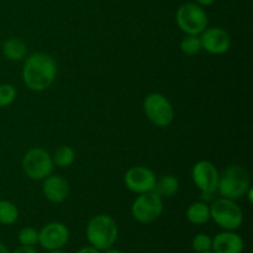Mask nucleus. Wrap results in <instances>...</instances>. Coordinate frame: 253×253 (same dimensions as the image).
<instances>
[{"label":"nucleus","instance_id":"f257e3e1","mask_svg":"<svg viewBox=\"0 0 253 253\" xmlns=\"http://www.w3.org/2000/svg\"><path fill=\"white\" fill-rule=\"evenodd\" d=\"M56 77L57 63L49 54L36 52L25 58L22 81L30 90H46L53 84Z\"/></svg>","mask_w":253,"mask_h":253},{"label":"nucleus","instance_id":"f03ea898","mask_svg":"<svg viewBox=\"0 0 253 253\" xmlns=\"http://www.w3.org/2000/svg\"><path fill=\"white\" fill-rule=\"evenodd\" d=\"M251 188V178L249 172L239 165H230L219 177L216 192L220 197L237 200L245 197Z\"/></svg>","mask_w":253,"mask_h":253},{"label":"nucleus","instance_id":"7ed1b4c3","mask_svg":"<svg viewBox=\"0 0 253 253\" xmlns=\"http://www.w3.org/2000/svg\"><path fill=\"white\" fill-rule=\"evenodd\" d=\"M86 239L96 250H109L118 240L119 230L115 220L105 214L94 216L86 226Z\"/></svg>","mask_w":253,"mask_h":253},{"label":"nucleus","instance_id":"20e7f679","mask_svg":"<svg viewBox=\"0 0 253 253\" xmlns=\"http://www.w3.org/2000/svg\"><path fill=\"white\" fill-rule=\"evenodd\" d=\"M210 207V219L227 231L239 229L244 222V211L235 200L220 197Z\"/></svg>","mask_w":253,"mask_h":253},{"label":"nucleus","instance_id":"39448f33","mask_svg":"<svg viewBox=\"0 0 253 253\" xmlns=\"http://www.w3.org/2000/svg\"><path fill=\"white\" fill-rule=\"evenodd\" d=\"M143 111L148 120L158 127H167L174 120V109L161 93H151L143 101Z\"/></svg>","mask_w":253,"mask_h":253},{"label":"nucleus","instance_id":"423d86ee","mask_svg":"<svg viewBox=\"0 0 253 253\" xmlns=\"http://www.w3.org/2000/svg\"><path fill=\"white\" fill-rule=\"evenodd\" d=\"M22 169L25 174L34 180H43L53 172L52 156L40 147L31 148L22 157Z\"/></svg>","mask_w":253,"mask_h":253},{"label":"nucleus","instance_id":"0eeeda50","mask_svg":"<svg viewBox=\"0 0 253 253\" xmlns=\"http://www.w3.org/2000/svg\"><path fill=\"white\" fill-rule=\"evenodd\" d=\"M177 25L185 35L199 36L208 27V15L203 6L193 2L183 4L175 15Z\"/></svg>","mask_w":253,"mask_h":253},{"label":"nucleus","instance_id":"6e6552de","mask_svg":"<svg viewBox=\"0 0 253 253\" xmlns=\"http://www.w3.org/2000/svg\"><path fill=\"white\" fill-rule=\"evenodd\" d=\"M163 212V198L153 192L138 194L131 207V215L141 224H150L157 220Z\"/></svg>","mask_w":253,"mask_h":253},{"label":"nucleus","instance_id":"1a4fd4ad","mask_svg":"<svg viewBox=\"0 0 253 253\" xmlns=\"http://www.w3.org/2000/svg\"><path fill=\"white\" fill-rule=\"evenodd\" d=\"M219 177V170L210 161H199L194 165L192 169L193 182L202 193V199L204 202L211 199L214 193L216 192Z\"/></svg>","mask_w":253,"mask_h":253},{"label":"nucleus","instance_id":"9d476101","mask_svg":"<svg viewBox=\"0 0 253 253\" xmlns=\"http://www.w3.org/2000/svg\"><path fill=\"white\" fill-rule=\"evenodd\" d=\"M125 187L135 194L153 192L157 182L155 172L145 166H135L131 167L124 177Z\"/></svg>","mask_w":253,"mask_h":253},{"label":"nucleus","instance_id":"9b49d317","mask_svg":"<svg viewBox=\"0 0 253 253\" xmlns=\"http://www.w3.org/2000/svg\"><path fill=\"white\" fill-rule=\"evenodd\" d=\"M199 37L202 49L211 54H224L231 47V36L221 27H207Z\"/></svg>","mask_w":253,"mask_h":253},{"label":"nucleus","instance_id":"f8f14e48","mask_svg":"<svg viewBox=\"0 0 253 253\" xmlns=\"http://www.w3.org/2000/svg\"><path fill=\"white\" fill-rule=\"evenodd\" d=\"M69 240V230L62 222H49L39 232V244L48 251L59 250Z\"/></svg>","mask_w":253,"mask_h":253},{"label":"nucleus","instance_id":"ddd939ff","mask_svg":"<svg viewBox=\"0 0 253 253\" xmlns=\"http://www.w3.org/2000/svg\"><path fill=\"white\" fill-rule=\"evenodd\" d=\"M42 193L48 202L61 204L68 198L69 184L62 175L49 174L42 183Z\"/></svg>","mask_w":253,"mask_h":253},{"label":"nucleus","instance_id":"4468645a","mask_svg":"<svg viewBox=\"0 0 253 253\" xmlns=\"http://www.w3.org/2000/svg\"><path fill=\"white\" fill-rule=\"evenodd\" d=\"M244 249V240L234 231L220 232L212 239L211 250L214 253H242Z\"/></svg>","mask_w":253,"mask_h":253},{"label":"nucleus","instance_id":"2eb2a0df","mask_svg":"<svg viewBox=\"0 0 253 253\" xmlns=\"http://www.w3.org/2000/svg\"><path fill=\"white\" fill-rule=\"evenodd\" d=\"M2 54L10 61H22L27 56V46L22 40L11 37L2 43Z\"/></svg>","mask_w":253,"mask_h":253},{"label":"nucleus","instance_id":"dca6fc26","mask_svg":"<svg viewBox=\"0 0 253 253\" xmlns=\"http://www.w3.org/2000/svg\"><path fill=\"white\" fill-rule=\"evenodd\" d=\"M187 219L193 225H204L210 220V207L205 202L193 203L187 210Z\"/></svg>","mask_w":253,"mask_h":253},{"label":"nucleus","instance_id":"f3484780","mask_svg":"<svg viewBox=\"0 0 253 253\" xmlns=\"http://www.w3.org/2000/svg\"><path fill=\"white\" fill-rule=\"evenodd\" d=\"M179 190V180L177 177L172 174L163 175L162 178L156 182L155 192L161 198H170L175 195Z\"/></svg>","mask_w":253,"mask_h":253},{"label":"nucleus","instance_id":"a211bd4d","mask_svg":"<svg viewBox=\"0 0 253 253\" xmlns=\"http://www.w3.org/2000/svg\"><path fill=\"white\" fill-rule=\"evenodd\" d=\"M53 165L58 168H68L76 161V151L71 146H61L52 156Z\"/></svg>","mask_w":253,"mask_h":253},{"label":"nucleus","instance_id":"6ab92c4d","mask_svg":"<svg viewBox=\"0 0 253 253\" xmlns=\"http://www.w3.org/2000/svg\"><path fill=\"white\" fill-rule=\"evenodd\" d=\"M19 219V210L14 203L0 199V224L12 225Z\"/></svg>","mask_w":253,"mask_h":253},{"label":"nucleus","instance_id":"aec40b11","mask_svg":"<svg viewBox=\"0 0 253 253\" xmlns=\"http://www.w3.org/2000/svg\"><path fill=\"white\" fill-rule=\"evenodd\" d=\"M180 51L187 56H195L202 51V42L198 35H187L180 41Z\"/></svg>","mask_w":253,"mask_h":253},{"label":"nucleus","instance_id":"412c9836","mask_svg":"<svg viewBox=\"0 0 253 253\" xmlns=\"http://www.w3.org/2000/svg\"><path fill=\"white\" fill-rule=\"evenodd\" d=\"M19 242L21 246L35 247L39 244V231L34 227H24L19 232Z\"/></svg>","mask_w":253,"mask_h":253},{"label":"nucleus","instance_id":"4be33fe9","mask_svg":"<svg viewBox=\"0 0 253 253\" xmlns=\"http://www.w3.org/2000/svg\"><path fill=\"white\" fill-rule=\"evenodd\" d=\"M16 89L11 84H0V108L11 105L16 99Z\"/></svg>","mask_w":253,"mask_h":253},{"label":"nucleus","instance_id":"5701e85b","mask_svg":"<svg viewBox=\"0 0 253 253\" xmlns=\"http://www.w3.org/2000/svg\"><path fill=\"white\" fill-rule=\"evenodd\" d=\"M192 245H193V249H194V251L198 253L211 251L212 239L207 234H198L197 236L193 239Z\"/></svg>","mask_w":253,"mask_h":253},{"label":"nucleus","instance_id":"b1692460","mask_svg":"<svg viewBox=\"0 0 253 253\" xmlns=\"http://www.w3.org/2000/svg\"><path fill=\"white\" fill-rule=\"evenodd\" d=\"M12 253H39L34 247H29V246H21L19 249L15 250Z\"/></svg>","mask_w":253,"mask_h":253},{"label":"nucleus","instance_id":"393cba45","mask_svg":"<svg viewBox=\"0 0 253 253\" xmlns=\"http://www.w3.org/2000/svg\"><path fill=\"white\" fill-rule=\"evenodd\" d=\"M77 253H100V251H99V250H96L95 247L91 246V247H84V249L79 250Z\"/></svg>","mask_w":253,"mask_h":253},{"label":"nucleus","instance_id":"a878e982","mask_svg":"<svg viewBox=\"0 0 253 253\" xmlns=\"http://www.w3.org/2000/svg\"><path fill=\"white\" fill-rule=\"evenodd\" d=\"M195 1H197L198 5H200V6H209V5H211L215 0H195Z\"/></svg>","mask_w":253,"mask_h":253},{"label":"nucleus","instance_id":"bb28decb","mask_svg":"<svg viewBox=\"0 0 253 253\" xmlns=\"http://www.w3.org/2000/svg\"><path fill=\"white\" fill-rule=\"evenodd\" d=\"M105 253H123L121 251H119V250H114L113 247L109 250H105Z\"/></svg>","mask_w":253,"mask_h":253},{"label":"nucleus","instance_id":"cd10ccee","mask_svg":"<svg viewBox=\"0 0 253 253\" xmlns=\"http://www.w3.org/2000/svg\"><path fill=\"white\" fill-rule=\"evenodd\" d=\"M0 253H10V252L7 251V249L4 246V245L0 244Z\"/></svg>","mask_w":253,"mask_h":253},{"label":"nucleus","instance_id":"c85d7f7f","mask_svg":"<svg viewBox=\"0 0 253 253\" xmlns=\"http://www.w3.org/2000/svg\"><path fill=\"white\" fill-rule=\"evenodd\" d=\"M49 253H64V252L59 251V250H54V251H49Z\"/></svg>","mask_w":253,"mask_h":253},{"label":"nucleus","instance_id":"c756f323","mask_svg":"<svg viewBox=\"0 0 253 253\" xmlns=\"http://www.w3.org/2000/svg\"><path fill=\"white\" fill-rule=\"evenodd\" d=\"M202 253H214L212 251H207V252H202Z\"/></svg>","mask_w":253,"mask_h":253}]
</instances>
